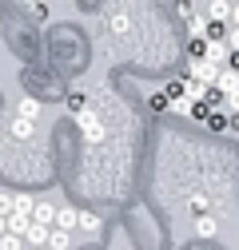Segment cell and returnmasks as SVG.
<instances>
[{
    "label": "cell",
    "mask_w": 239,
    "mask_h": 250,
    "mask_svg": "<svg viewBox=\"0 0 239 250\" xmlns=\"http://www.w3.org/2000/svg\"><path fill=\"white\" fill-rule=\"evenodd\" d=\"M227 24H235V28H239V4H231V16H227Z\"/></svg>",
    "instance_id": "obj_24"
},
{
    "label": "cell",
    "mask_w": 239,
    "mask_h": 250,
    "mask_svg": "<svg viewBox=\"0 0 239 250\" xmlns=\"http://www.w3.org/2000/svg\"><path fill=\"white\" fill-rule=\"evenodd\" d=\"M76 227H80L84 234H100V230H104V218H100L96 210H80V218H76Z\"/></svg>",
    "instance_id": "obj_5"
},
{
    "label": "cell",
    "mask_w": 239,
    "mask_h": 250,
    "mask_svg": "<svg viewBox=\"0 0 239 250\" xmlns=\"http://www.w3.org/2000/svg\"><path fill=\"white\" fill-rule=\"evenodd\" d=\"M223 40H227L231 52H239V28H235V24H227V36H223Z\"/></svg>",
    "instance_id": "obj_20"
},
{
    "label": "cell",
    "mask_w": 239,
    "mask_h": 250,
    "mask_svg": "<svg viewBox=\"0 0 239 250\" xmlns=\"http://www.w3.org/2000/svg\"><path fill=\"white\" fill-rule=\"evenodd\" d=\"M188 32H191V36H207V16H203V12L188 16Z\"/></svg>",
    "instance_id": "obj_14"
},
{
    "label": "cell",
    "mask_w": 239,
    "mask_h": 250,
    "mask_svg": "<svg viewBox=\"0 0 239 250\" xmlns=\"http://www.w3.org/2000/svg\"><path fill=\"white\" fill-rule=\"evenodd\" d=\"M0 32H4V20H0Z\"/></svg>",
    "instance_id": "obj_27"
},
{
    "label": "cell",
    "mask_w": 239,
    "mask_h": 250,
    "mask_svg": "<svg viewBox=\"0 0 239 250\" xmlns=\"http://www.w3.org/2000/svg\"><path fill=\"white\" fill-rule=\"evenodd\" d=\"M68 246H72V230H60V227L48 230V250H68Z\"/></svg>",
    "instance_id": "obj_8"
},
{
    "label": "cell",
    "mask_w": 239,
    "mask_h": 250,
    "mask_svg": "<svg viewBox=\"0 0 239 250\" xmlns=\"http://www.w3.org/2000/svg\"><path fill=\"white\" fill-rule=\"evenodd\" d=\"M32 218H36V223H44V227H52L56 207H52V203H32Z\"/></svg>",
    "instance_id": "obj_11"
},
{
    "label": "cell",
    "mask_w": 239,
    "mask_h": 250,
    "mask_svg": "<svg viewBox=\"0 0 239 250\" xmlns=\"http://www.w3.org/2000/svg\"><path fill=\"white\" fill-rule=\"evenodd\" d=\"M32 16H36V20H48V8L40 4V0H32Z\"/></svg>",
    "instance_id": "obj_22"
},
{
    "label": "cell",
    "mask_w": 239,
    "mask_h": 250,
    "mask_svg": "<svg viewBox=\"0 0 239 250\" xmlns=\"http://www.w3.org/2000/svg\"><path fill=\"white\" fill-rule=\"evenodd\" d=\"M188 210H191V214H207V210H212V199H207L203 191H195V195L188 199Z\"/></svg>",
    "instance_id": "obj_12"
},
{
    "label": "cell",
    "mask_w": 239,
    "mask_h": 250,
    "mask_svg": "<svg viewBox=\"0 0 239 250\" xmlns=\"http://www.w3.org/2000/svg\"><path fill=\"white\" fill-rule=\"evenodd\" d=\"M76 218H80V210H72V207H56L52 227H60V230H72V227H76Z\"/></svg>",
    "instance_id": "obj_6"
},
{
    "label": "cell",
    "mask_w": 239,
    "mask_h": 250,
    "mask_svg": "<svg viewBox=\"0 0 239 250\" xmlns=\"http://www.w3.org/2000/svg\"><path fill=\"white\" fill-rule=\"evenodd\" d=\"M188 72H191V80H199V83H215L219 64H212V60H203V56H191V60H188Z\"/></svg>",
    "instance_id": "obj_1"
},
{
    "label": "cell",
    "mask_w": 239,
    "mask_h": 250,
    "mask_svg": "<svg viewBox=\"0 0 239 250\" xmlns=\"http://www.w3.org/2000/svg\"><path fill=\"white\" fill-rule=\"evenodd\" d=\"M20 115H28V119H40V100H20Z\"/></svg>",
    "instance_id": "obj_16"
},
{
    "label": "cell",
    "mask_w": 239,
    "mask_h": 250,
    "mask_svg": "<svg viewBox=\"0 0 239 250\" xmlns=\"http://www.w3.org/2000/svg\"><path fill=\"white\" fill-rule=\"evenodd\" d=\"M147 104H152V111H167V107H171V100H167V91H156V96L147 100Z\"/></svg>",
    "instance_id": "obj_18"
},
{
    "label": "cell",
    "mask_w": 239,
    "mask_h": 250,
    "mask_svg": "<svg viewBox=\"0 0 239 250\" xmlns=\"http://www.w3.org/2000/svg\"><path fill=\"white\" fill-rule=\"evenodd\" d=\"M184 83H188V76H179V80H167V83H164V91H167V100H171V104L184 100Z\"/></svg>",
    "instance_id": "obj_13"
},
{
    "label": "cell",
    "mask_w": 239,
    "mask_h": 250,
    "mask_svg": "<svg viewBox=\"0 0 239 250\" xmlns=\"http://www.w3.org/2000/svg\"><path fill=\"white\" fill-rule=\"evenodd\" d=\"M8 210H12V195L0 191V214H8Z\"/></svg>",
    "instance_id": "obj_21"
},
{
    "label": "cell",
    "mask_w": 239,
    "mask_h": 250,
    "mask_svg": "<svg viewBox=\"0 0 239 250\" xmlns=\"http://www.w3.org/2000/svg\"><path fill=\"white\" fill-rule=\"evenodd\" d=\"M171 4H175V12L184 16V20H188V16H195V4H191V0H171Z\"/></svg>",
    "instance_id": "obj_19"
},
{
    "label": "cell",
    "mask_w": 239,
    "mask_h": 250,
    "mask_svg": "<svg viewBox=\"0 0 239 250\" xmlns=\"http://www.w3.org/2000/svg\"><path fill=\"white\" fill-rule=\"evenodd\" d=\"M203 48H207V36H191L188 40V60L191 56H203Z\"/></svg>",
    "instance_id": "obj_17"
},
{
    "label": "cell",
    "mask_w": 239,
    "mask_h": 250,
    "mask_svg": "<svg viewBox=\"0 0 239 250\" xmlns=\"http://www.w3.org/2000/svg\"><path fill=\"white\" fill-rule=\"evenodd\" d=\"M219 234V223H215V214L207 210V214H195V238H215Z\"/></svg>",
    "instance_id": "obj_4"
},
{
    "label": "cell",
    "mask_w": 239,
    "mask_h": 250,
    "mask_svg": "<svg viewBox=\"0 0 239 250\" xmlns=\"http://www.w3.org/2000/svg\"><path fill=\"white\" fill-rule=\"evenodd\" d=\"M203 127H207V131H215V135L227 131V111H223V107H212V115L203 119Z\"/></svg>",
    "instance_id": "obj_9"
},
{
    "label": "cell",
    "mask_w": 239,
    "mask_h": 250,
    "mask_svg": "<svg viewBox=\"0 0 239 250\" xmlns=\"http://www.w3.org/2000/svg\"><path fill=\"white\" fill-rule=\"evenodd\" d=\"M203 16H207V20H227V16H231V0H212Z\"/></svg>",
    "instance_id": "obj_10"
},
{
    "label": "cell",
    "mask_w": 239,
    "mask_h": 250,
    "mask_svg": "<svg viewBox=\"0 0 239 250\" xmlns=\"http://www.w3.org/2000/svg\"><path fill=\"white\" fill-rule=\"evenodd\" d=\"M12 135H16V139H32V135H36V119L16 115V119H12Z\"/></svg>",
    "instance_id": "obj_7"
},
{
    "label": "cell",
    "mask_w": 239,
    "mask_h": 250,
    "mask_svg": "<svg viewBox=\"0 0 239 250\" xmlns=\"http://www.w3.org/2000/svg\"><path fill=\"white\" fill-rule=\"evenodd\" d=\"M0 250H24V238L16 230H4V234H0Z\"/></svg>",
    "instance_id": "obj_15"
},
{
    "label": "cell",
    "mask_w": 239,
    "mask_h": 250,
    "mask_svg": "<svg viewBox=\"0 0 239 250\" xmlns=\"http://www.w3.org/2000/svg\"><path fill=\"white\" fill-rule=\"evenodd\" d=\"M68 107H72V111H84V96H76V91H72V96H68Z\"/></svg>",
    "instance_id": "obj_23"
},
{
    "label": "cell",
    "mask_w": 239,
    "mask_h": 250,
    "mask_svg": "<svg viewBox=\"0 0 239 250\" xmlns=\"http://www.w3.org/2000/svg\"><path fill=\"white\" fill-rule=\"evenodd\" d=\"M8 230V214H0V234H4Z\"/></svg>",
    "instance_id": "obj_25"
},
{
    "label": "cell",
    "mask_w": 239,
    "mask_h": 250,
    "mask_svg": "<svg viewBox=\"0 0 239 250\" xmlns=\"http://www.w3.org/2000/svg\"><path fill=\"white\" fill-rule=\"evenodd\" d=\"M227 56H231V48H227V40H207V48H203V60H212V64H227Z\"/></svg>",
    "instance_id": "obj_3"
},
{
    "label": "cell",
    "mask_w": 239,
    "mask_h": 250,
    "mask_svg": "<svg viewBox=\"0 0 239 250\" xmlns=\"http://www.w3.org/2000/svg\"><path fill=\"white\" fill-rule=\"evenodd\" d=\"M24 4H32V0H24Z\"/></svg>",
    "instance_id": "obj_28"
},
{
    "label": "cell",
    "mask_w": 239,
    "mask_h": 250,
    "mask_svg": "<svg viewBox=\"0 0 239 250\" xmlns=\"http://www.w3.org/2000/svg\"><path fill=\"white\" fill-rule=\"evenodd\" d=\"M28 250H48V246H28Z\"/></svg>",
    "instance_id": "obj_26"
},
{
    "label": "cell",
    "mask_w": 239,
    "mask_h": 250,
    "mask_svg": "<svg viewBox=\"0 0 239 250\" xmlns=\"http://www.w3.org/2000/svg\"><path fill=\"white\" fill-rule=\"evenodd\" d=\"M76 123H80V131L88 143H100L104 139V123L96 119V111H76Z\"/></svg>",
    "instance_id": "obj_2"
}]
</instances>
